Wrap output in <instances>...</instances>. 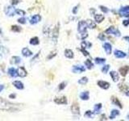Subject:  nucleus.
Masks as SVG:
<instances>
[{"label":"nucleus","instance_id":"nucleus-47","mask_svg":"<svg viewBox=\"0 0 129 121\" xmlns=\"http://www.w3.org/2000/svg\"><path fill=\"white\" fill-rule=\"evenodd\" d=\"M20 1H21V0H11L12 5H17Z\"/></svg>","mask_w":129,"mask_h":121},{"label":"nucleus","instance_id":"nucleus-19","mask_svg":"<svg viewBox=\"0 0 129 121\" xmlns=\"http://www.w3.org/2000/svg\"><path fill=\"white\" fill-rule=\"evenodd\" d=\"M80 99L82 100H88L90 99V93L89 91H83L80 94Z\"/></svg>","mask_w":129,"mask_h":121},{"label":"nucleus","instance_id":"nucleus-24","mask_svg":"<svg viewBox=\"0 0 129 121\" xmlns=\"http://www.w3.org/2000/svg\"><path fill=\"white\" fill-rule=\"evenodd\" d=\"M102 107V103H97L94 107V112L95 114H99L100 113V111H101Z\"/></svg>","mask_w":129,"mask_h":121},{"label":"nucleus","instance_id":"nucleus-21","mask_svg":"<svg viewBox=\"0 0 129 121\" xmlns=\"http://www.w3.org/2000/svg\"><path fill=\"white\" fill-rule=\"evenodd\" d=\"M10 62H11V64H12V65H18L21 62V58L19 57H17V56L12 57L11 58Z\"/></svg>","mask_w":129,"mask_h":121},{"label":"nucleus","instance_id":"nucleus-14","mask_svg":"<svg viewBox=\"0 0 129 121\" xmlns=\"http://www.w3.org/2000/svg\"><path fill=\"white\" fill-rule=\"evenodd\" d=\"M111 102H112L113 104H114V105L119 107V108H121V109L123 108V105H122V103H121L120 101L119 100L118 98H116L115 96H111Z\"/></svg>","mask_w":129,"mask_h":121},{"label":"nucleus","instance_id":"nucleus-54","mask_svg":"<svg viewBox=\"0 0 129 121\" xmlns=\"http://www.w3.org/2000/svg\"><path fill=\"white\" fill-rule=\"evenodd\" d=\"M127 118H128V120H129V115H128V116H127Z\"/></svg>","mask_w":129,"mask_h":121},{"label":"nucleus","instance_id":"nucleus-53","mask_svg":"<svg viewBox=\"0 0 129 121\" xmlns=\"http://www.w3.org/2000/svg\"><path fill=\"white\" fill-rule=\"evenodd\" d=\"M125 94H126V95H127V96H128V97H129V90H128V91H127V92L125 93Z\"/></svg>","mask_w":129,"mask_h":121},{"label":"nucleus","instance_id":"nucleus-42","mask_svg":"<svg viewBox=\"0 0 129 121\" xmlns=\"http://www.w3.org/2000/svg\"><path fill=\"white\" fill-rule=\"evenodd\" d=\"M26 20H27V19L24 18V17H22V18L18 19V22L21 24H26Z\"/></svg>","mask_w":129,"mask_h":121},{"label":"nucleus","instance_id":"nucleus-11","mask_svg":"<svg viewBox=\"0 0 129 121\" xmlns=\"http://www.w3.org/2000/svg\"><path fill=\"white\" fill-rule=\"evenodd\" d=\"M119 72L121 76L125 77L129 72V66H128V65H124V66H122L119 69Z\"/></svg>","mask_w":129,"mask_h":121},{"label":"nucleus","instance_id":"nucleus-27","mask_svg":"<svg viewBox=\"0 0 129 121\" xmlns=\"http://www.w3.org/2000/svg\"><path fill=\"white\" fill-rule=\"evenodd\" d=\"M87 25H88V28L90 29H94L96 28V24L95 21H93L92 19H87L86 20Z\"/></svg>","mask_w":129,"mask_h":121},{"label":"nucleus","instance_id":"nucleus-17","mask_svg":"<svg viewBox=\"0 0 129 121\" xmlns=\"http://www.w3.org/2000/svg\"><path fill=\"white\" fill-rule=\"evenodd\" d=\"M8 74L11 78H16L18 76V71L17 70H15V68H10L8 69Z\"/></svg>","mask_w":129,"mask_h":121},{"label":"nucleus","instance_id":"nucleus-32","mask_svg":"<svg viewBox=\"0 0 129 121\" xmlns=\"http://www.w3.org/2000/svg\"><path fill=\"white\" fill-rule=\"evenodd\" d=\"M94 115H95V112H91V111H86V113L84 114V116L86 117V118H89V119H92Z\"/></svg>","mask_w":129,"mask_h":121},{"label":"nucleus","instance_id":"nucleus-45","mask_svg":"<svg viewBox=\"0 0 129 121\" xmlns=\"http://www.w3.org/2000/svg\"><path fill=\"white\" fill-rule=\"evenodd\" d=\"M123 25L125 26V27H128V26L129 25V19L123 20Z\"/></svg>","mask_w":129,"mask_h":121},{"label":"nucleus","instance_id":"nucleus-43","mask_svg":"<svg viewBox=\"0 0 129 121\" xmlns=\"http://www.w3.org/2000/svg\"><path fill=\"white\" fill-rule=\"evenodd\" d=\"M87 37H88V33H87V32H83V33H81V38H82V40H85Z\"/></svg>","mask_w":129,"mask_h":121},{"label":"nucleus","instance_id":"nucleus-40","mask_svg":"<svg viewBox=\"0 0 129 121\" xmlns=\"http://www.w3.org/2000/svg\"><path fill=\"white\" fill-rule=\"evenodd\" d=\"M56 55H57V52H56V51L52 52V53H51L47 57V60H50V59H52V58H53V57L56 56Z\"/></svg>","mask_w":129,"mask_h":121},{"label":"nucleus","instance_id":"nucleus-39","mask_svg":"<svg viewBox=\"0 0 129 121\" xmlns=\"http://www.w3.org/2000/svg\"><path fill=\"white\" fill-rule=\"evenodd\" d=\"M15 14H17V15H22V16H24V15H25V11H23V10H19V9H18V10H16V11H15Z\"/></svg>","mask_w":129,"mask_h":121},{"label":"nucleus","instance_id":"nucleus-3","mask_svg":"<svg viewBox=\"0 0 129 121\" xmlns=\"http://www.w3.org/2000/svg\"><path fill=\"white\" fill-rule=\"evenodd\" d=\"M87 28H88V25H87V23L85 20L79 21L78 24H77V31H78L79 33H83V32H86Z\"/></svg>","mask_w":129,"mask_h":121},{"label":"nucleus","instance_id":"nucleus-38","mask_svg":"<svg viewBox=\"0 0 129 121\" xmlns=\"http://www.w3.org/2000/svg\"><path fill=\"white\" fill-rule=\"evenodd\" d=\"M98 38L101 41H105L106 40V36H105V34H103V33H100L98 36Z\"/></svg>","mask_w":129,"mask_h":121},{"label":"nucleus","instance_id":"nucleus-49","mask_svg":"<svg viewBox=\"0 0 129 121\" xmlns=\"http://www.w3.org/2000/svg\"><path fill=\"white\" fill-rule=\"evenodd\" d=\"M90 14H91V15H95V9L90 8Z\"/></svg>","mask_w":129,"mask_h":121},{"label":"nucleus","instance_id":"nucleus-22","mask_svg":"<svg viewBox=\"0 0 129 121\" xmlns=\"http://www.w3.org/2000/svg\"><path fill=\"white\" fill-rule=\"evenodd\" d=\"M64 56H65L67 58H69V59H72V58H73V57H74L73 52L71 49L67 48V49L64 50Z\"/></svg>","mask_w":129,"mask_h":121},{"label":"nucleus","instance_id":"nucleus-10","mask_svg":"<svg viewBox=\"0 0 129 121\" xmlns=\"http://www.w3.org/2000/svg\"><path fill=\"white\" fill-rule=\"evenodd\" d=\"M114 55L116 58H118V59H122V58H124L127 57V53L121 50H119V49H115L114 51Z\"/></svg>","mask_w":129,"mask_h":121},{"label":"nucleus","instance_id":"nucleus-36","mask_svg":"<svg viewBox=\"0 0 129 121\" xmlns=\"http://www.w3.org/2000/svg\"><path fill=\"white\" fill-rule=\"evenodd\" d=\"M99 9L101 10L103 13H108L109 11V9L105 6H99Z\"/></svg>","mask_w":129,"mask_h":121},{"label":"nucleus","instance_id":"nucleus-12","mask_svg":"<svg viewBox=\"0 0 129 121\" xmlns=\"http://www.w3.org/2000/svg\"><path fill=\"white\" fill-rule=\"evenodd\" d=\"M41 20V16L40 15H34L30 19L31 24H36Z\"/></svg>","mask_w":129,"mask_h":121},{"label":"nucleus","instance_id":"nucleus-35","mask_svg":"<svg viewBox=\"0 0 129 121\" xmlns=\"http://www.w3.org/2000/svg\"><path fill=\"white\" fill-rule=\"evenodd\" d=\"M110 67H111V66H110V65H103V66L102 67L101 70H102V72L103 74H106L109 71Z\"/></svg>","mask_w":129,"mask_h":121},{"label":"nucleus","instance_id":"nucleus-31","mask_svg":"<svg viewBox=\"0 0 129 121\" xmlns=\"http://www.w3.org/2000/svg\"><path fill=\"white\" fill-rule=\"evenodd\" d=\"M92 46V44L90 43V42H87V41H82V44H81V47L82 48H90Z\"/></svg>","mask_w":129,"mask_h":121},{"label":"nucleus","instance_id":"nucleus-48","mask_svg":"<svg viewBox=\"0 0 129 121\" xmlns=\"http://www.w3.org/2000/svg\"><path fill=\"white\" fill-rule=\"evenodd\" d=\"M100 120H107V117L106 116L105 114H102L101 116V118H100Z\"/></svg>","mask_w":129,"mask_h":121},{"label":"nucleus","instance_id":"nucleus-34","mask_svg":"<svg viewBox=\"0 0 129 121\" xmlns=\"http://www.w3.org/2000/svg\"><path fill=\"white\" fill-rule=\"evenodd\" d=\"M87 82H88V78L86 77H83L78 80V83L81 85H86Z\"/></svg>","mask_w":129,"mask_h":121},{"label":"nucleus","instance_id":"nucleus-18","mask_svg":"<svg viewBox=\"0 0 129 121\" xmlns=\"http://www.w3.org/2000/svg\"><path fill=\"white\" fill-rule=\"evenodd\" d=\"M120 115V112L119 110H116V109H113L111 110V115H110L109 118L110 120H113V119H115L116 116H118Z\"/></svg>","mask_w":129,"mask_h":121},{"label":"nucleus","instance_id":"nucleus-4","mask_svg":"<svg viewBox=\"0 0 129 121\" xmlns=\"http://www.w3.org/2000/svg\"><path fill=\"white\" fill-rule=\"evenodd\" d=\"M59 28H60V24L57 23L53 31V40H54L55 43H57V40L58 38V36H59Z\"/></svg>","mask_w":129,"mask_h":121},{"label":"nucleus","instance_id":"nucleus-15","mask_svg":"<svg viewBox=\"0 0 129 121\" xmlns=\"http://www.w3.org/2000/svg\"><path fill=\"white\" fill-rule=\"evenodd\" d=\"M110 75H111V77L112 78V80L114 82H117L119 80V73L116 71H111L110 72Z\"/></svg>","mask_w":129,"mask_h":121},{"label":"nucleus","instance_id":"nucleus-41","mask_svg":"<svg viewBox=\"0 0 129 121\" xmlns=\"http://www.w3.org/2000/svg\"><path fill=\"white\" fill-rule=\"evenodd\" d=\"M65 86H66V82L65 81H63V82H61L60 85H59V90H64V88H65Z\"/></svg>","mask_w":129,"mask_h":121},{"label":"nucleus","instance_id":"nucleus-16","mask_svg":"<svg viewBox=\"0 0 129 121\" xmlns=\"http://www.w3.org/2000/svg\"><path fill=\"white\" fill-rule=\"evenodd\" d=\"M18 76H19L20 78H24L27 76V71L25 70V69L24 67H19L18 70Z\"/></svg>","mask_w":129,"mask_h":121},{"label":"nucleus","instance_id":"nucleus-9","mask_svg":"<svg viewBox=\"0 0 129 121\" xmlns=\"http://www.w3.org/2000/svg\"><path fill=\"white\" fill-rule=\"evenodd\" d=\"M103 48L106 52V53L107 55H111L112 53V45L109 43V42H105L102 45Z\"/></svg>","mask_w":129,"mask_h":121},{"label":"nucleus","instance_id":"nucleus-37","mask_svg":"<svg viewBox=\"0 0 129 121\" xmlns=\"http://www.w3.org/2000/svg\"><path fill=\"white\" fill-rule=\"evenodd\" d=\"M11 30H12L13 32H20V31H21V28H19V26L15 25V26H12V27H11Z\"/></svg>","mask_w":129,"mask_h":121},{"label":"nucleus","instance_id":"nucleus-23","mask_svg":"<svg viewBox=\"0 0 129 121\" xmlns=\"http://www.w3.org/2000/svg\"><path fill=\"white\" fill-rule=\"evenodd\" d=\"M118 87H119V89L122 91V92H125L126 93L127 91L129 90V87L125 83H119L118 85Z\"/></svg>","mask_w":129,"mask_h":121},{"label":"nucleus","instance_id":"nucleus-1","mask_svg":"<svg viewBox=\"0 0 129 121\" xmlns=\"http://www.w3.org/2000/svg\"><path fill=\"white\" fill-rule=\"evenodd\" d=\"M18 105L11 103L5 99L0 98V110L2 111H16L19 110Z\"/></svg>","mask_w":129,"mask_h":121},{"label":"nucleus","instance_id":"nucleus-8","mask_svg":"<svg viewBox=\"0 0 129 121\" xmlns=\"http://www.w3.org/2000/svg\"><path fill=\"white\" fill-rule=\"evenodd\" d=\"M71 112L73 115H80V107L78 103H73V105L71 106Z\"/></svg>","mask_w":129,"mask_h":121},{"label":"nucleus","instance_id":"nucleus-5","mask_svg":"<svg viewBox=\"0 0 129 121\" xmlns=\"http://www.w3.org/2000/svg\"><path fill=\"white\" fill-rule=\"evenodd\" d=\"M15 11L16 10L13 7L11 6H6L5 9H4V11H5V14L8 16H14L15 14Z\"/></svg>","mask_w":129,"mask_h":121},{"label":"nucleus","instance_id":"nucleus-33","mask_svg":"<svg viewBox=\"0 0 129 121\" xmlns=\"http://www.w3.org/2000/svg\"><path fill=\"white\" fill-rule=\"evenodd\" d=\"M39 43H40V41H39V39L36 37H32L30 40V44L32 45H37V44H39Z\"/></svg>","mask_w":129,"mask_h":121},{"label":"nucleus","instance_id":"nucleus-7","mask_svg":"<svg viewBox=\"0 0 129 121\" xmlns=\"http://www.w3.org/2000/svg\"><path fill=\"white\" fill-rule=\"evenodd\" d=\"M97 84H98V86L102 88V89L103 90H107L110 88V83L108 82V81H102V80H99L98 81V82H97Z\"/></svg>","mask_w":129,"mask_h":121},{"label":"nucleus","instance_id":"nucleus-6","mask_svg":"<svg viewBox=\"0 0 129 121\" xmlns=\"http://www.w3.org/2000/svg\"><path fill=\"white\" fill-rule=\"evenodd\" d=\"M73 73L75 74H82L84 73L86 71V68L83 66V65H73V67L72 69Z\"/></svg>","mask_w":129,"mask_h":121},{"label":"nucleus","instance_id":"nucleus-2","mask_svg":"<svg viewBox=\"0 0 129 121\" xmlns=\"http://www.w3.org/2000/svg\"><path fill=\"white\" fill-rule=\"evenodd\" d=\"M105 33L109 34V35H113L116 37H119L121 36V32H119V29L115 28L114 26H111L110 28H108L105 31Z\"/></svg>","mask_w":129,"mask_h":121},{"label":"nucleus","instance_id":"nucleus-20","mask_svg":"<svg viewBox=\"0 0 129 121\" xmlns=\"http://www.w3.org/2000/svg\"><path fill=\"white\" fill-rule=\"evenodd\" d=\"M104 15H101V14H96L95 15V20L96 23H98V24H100V23H102L103 20H104Z\"/></svg>","mask_w":129,"mask_h":121},{"label":"nucleus","instance_id":"nucleus-52","mask_svg":"<svg viewBox=\"0 0 129 121\" xmlns=\"http://www.w3.org/2000/svg\"><path fill=\"white\" fill-rule=\"evenodd\" d=\"M3 88H4V86L3 85H0V92L3 90Z\"/></svg>","mask_w":129,"mask_h":121},{"label":"nucleus","instance_id":"nucleus-30","mask_svg":"<svg viewBox=\"0 0 129 121\" xmlns=\"http://www.w3.org/2000/svg\"><path fill=\"white\" fill-rule=\"evenodd\" d=\"M85 65L86 66V68L88 69V70H91V69L94 68V63L90 59H87L86 61H85Z\"/></svg>","mask_w":129,"mask_h":121},{"label":"nucleus","instance_id":"nucleus-28","mask_svg":"<svg viewBox=\"0 0 129 121\" xmlns=\"http://www.w3.org/2000/svg\"><path fill=\"white\" fill-rule=\"evenodd\" d=\"M95 62L97 65H102L106 62V59L103 57H95Z\"/></svg>","mask_w":129,"mask_h":121},{"label":"nucleus","instance_id":"nucleus-44","mask_svg":"<svg viewBox=\"0 0 129 121\" xmlns=\"http://www.w3.org/2000/svg\"><path fill=\"white\" fill-rule=\"evenodd\" d=\"M81 52H82V53H83L84 56H86V57L89 56V53L86 50V48H81Z\"/></svg>","mask_w":129,"mask_h":121},{"label":"nucleus","instance_id":"nucleus-26","mask_svg":"<svg viewBox=\"0 0 129 121\" xmlns=\"http://www.w3.org/2000/svg\"><path fill=\"white\" fill-rule=\"evenodd\" d=\"M22 53L26 57H30V56H32V51L29 50L28 48H23V49H22Z\"/></svg>","mask_w":129,"mask_h":121},{"label":"nucleus","instance_id":"nucleus-50","mask_svg":"<svg viewBox=\"0 0 129 121\" xmlns=\"http://www.w3.org/2000/svg\"><path fill=\"white\" fill-rule=\"evenodd\" d=\"M16 96V94H10V99H15Z\"/></svg>","mask_w":129,"mask_h":121},{"label":"nucleus","instance_id":"nucleus-51","mask_svg":"<svg viewBox=\"0 0 129 121\" xmlns=\"http://www.w3.org/2000/svg\"><path fill=\"white\" fill-rule=\"evenodd\" d=\"M124 40H126V41H128V42H129V37H124Z\"/></svg>","mask_w":129,"mask_h":121},{"label":"nucleus","instance_id":"nucleus-46","mask_svg":"<svg viewBox=\"0 0 129 121\" xmlns=\"http://www.w3.org/2000/svg\"><path fill=\"white\" fill-rule=\"evenodd\" d=\"M78 6H79V5L74 6L73 9V14H74V15L77 14V10H78Z\"/></svg>","mask_w":129,"mask_h":121},{"label":"nucleus","instance_id":"nucleus-13","mask_svg":"<svg viewBox=\"0 0 129 121\" xmlns=\"http://www.w3.org/2000/svg\"><path fill=\"white\" fill-rule=\"evenodd\" d=\"M54 102L57 104H67V99L65 96H62V97H59V98H56L54 99Z\"/></svg>","mask_w":129,"mask_h":121},{"label":"nucleus","instance_id":"nucleus-29","mask_svg":"<svg viewBox=\"0 0 129 121\" xmlns=\"http://www.w3.org/2000/svg\"><path fill=\"white\" fill-rule=\"evenodd\" d=\"M6 53H7V50H6V48L2 47V46H0V59L4 57L6 55Z\"/></svg>","mask_w":129,"mask_h":121},{"label":"nucleus","instance_id":"nucleus-25","mask_svg":"<svg viewBox=\"0 0 129 121\" xmlns=\"http://www.w3.org/2000/svg\"><path fill=\"white\" fill-rule=\"evenodd\" d=\"M13 85L15 88H17L19 90H23L24 89V84H23L20 81H13Z\"/></svg>","mask_w":129,"mask_h":121}]
</instances>
